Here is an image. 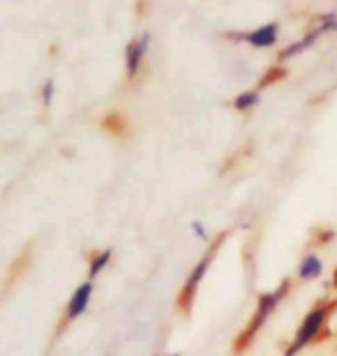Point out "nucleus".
<instances>
[{"label": "nucleus", "instance_id": "f257e3e1", "mask_svg": "<svg viewBox=\"0 0 337 356\" xmlns=\"http://www.w3.org/2000/svg\"><path fill=\"white\" fill-rule=\"evenodd\" d=\"M289 287H291V280H282V284L270 291H263V294H259V298H256V308L252 312V317L247 319V326L243 329L238 336H236L233 340V354H243L247 350L249 345L254 343V338L259 336L263 324L268 322L270 315L279 308V303L284 301V296L289 294Z\"/></svg>", "mask_w": 337, "mask_h": 356}, {"label": "nucleus", "instance_id": "f03ea898", "mask_svg": "<svg viewBox=\"0 0 337 356\" xmlns=\"http://www.w3.org/2000/svg\"><path fill=\"white\" fill-rule=\"evenodd\" d=\"M333 308H335V303H319V305H314L312 310H307V315L303 317V322L298 326L296 336H293L291 343L286 345L282 356H296L303 352L307 345H312L314 340H319L321 331L326 329Z\"/></svg>", "mask_w": 337, "mask_h": 356}, {"label": "nucleus", "instance_id": "7ed1b4c3", "mask_svg": "<svg viewBox=\"0 0 337 356\" xmlns=\"http://www.w3.org/2000/svg\"><path fill=\"white\" fill-rule=\"evenodd\" d=\"M213 257H215V252H208L206 257L199 259L195 264V268L190 270L188 280H185L183 289H181V296H178V305H181L183 310H190V305L195 303L197 291H199V287H202L204 277L208 275V268H211V264H213Z\"/></svg>", "mask_w": 337, "mask_h": 356}, {"label": "nucleus", "instance_id": "20e7f679", "mask_svg": "<svg viewBox=\"0 0 337 356\" xmlns=\"http://www.w3.org/2000/svg\"><path fill=\"white\" fill-rule=\"evenodd\" d=\"M92 291H95V280H85L72 291L69 301L65 305V324H72L74 319H79L85 310H88Z\"/></svg>", "mask_w": 337, "mask_h": 356}, {"label": "nucleus", "instance_id": "39448f33", "mask_svg": "<svg viewBox=\"0 0 337 356\" xmlns=\"http://www.w3.org/2000/svg\"><path fill=\"white\" fill-rule=\"evenodd\" d=\"M296 275L300 277L303 282H312V280H319L324 275V261L317 252H307L303 254V259L298 261V270Z\"/></svg>", "mask_w": 337, "mask_h": 356}, {"label": "nucleus", "instance_id": "423d86ee", "mask_svg": "<svg viewBox=\"0 0 337 356\" xmlns=\"http://www.w3.org/2000/svg\"><path fill=\"white\" fill-rule=\"evenodd\" d=\"M148 44H150L148 35H143L139 42H130V44H127L125 56H127V76H130V79H134L136 72H139L141 60H143V54H146Z\"/></svg>", "mask_w": 337, "mask_h": 356}, {"label": "nucleus", "instance_id": "0eeeda50", "mask_svg": "<svg viewBox=\"0 0 337 356\" xmlns=\"http://www.w3.org/2000/svg\"><path fill=\"white\" fill-rule=\"evenodd\" d=\"M243 40L249 42L252 47H259V49L272 47V44L277 42V26H275V24H268V26L259 28V31H254V33L245 35Z\"/></svg>", "mask_w": 337, "mask_h": 356}, {"label": "nucleus", "instance_id": "6e6552de", "mask_svg": "<svg viewBox=\"0 0 337 356\" xmlns=\"http://www.w3.org/2000/svg\"><path fill=\"white\" fill-rule=\"evenodd\" d=\"M111 257H113L111 248H106V250H99V252L92 254L90 261H88V280H95V277L111 264Z\"/></svg>", "mask_w": 337, "mask_h": 356}, {"label": "nucleus", "instance_id": "1a4fd4ad", "mask_svg": "<svg viewBox=\"0 0 337 356\" xmlns=\"http://www.w3.org/2000/svg\"><path fill=\"white\" fill-rule=\"evenodd\" d=\"M319 33H321V31H314V33H310V35H305V38L300 40V42H293V44H289L282 54H279V60H289V58H293V56L303 54L305 49H310V47L314 44V42H317Z\"/></svg>", "mask_w": 337, "mask_h": 356}, {"label": "nucleus", "instance_id": "9d476101", "mask_svg": "<svg viewBox=\"0 0 337 356\" xmlns=\"http://www.w3.org/2000/svg\"><path fill=\"white\" fill-rule=\"evenodd\" d=\"M259 92L256 90H247V92H240L238 97L233 99V106L238 111H249V109H254L256 104H259Z\"/></svg>", "mask_w": 337, "mask_h": 356}, {"label": "nucleus", "instance_id": "9b49d317", "mask_svg": "<svg viewBox=\"0 0 337 356\" xmlns=\"http://www.w3.org/2000/svg\"><path fill=\"white\" fill-rule=\"evenodd\" d=\"M190 232L195 234L197 241H202V243H208L211 241V234H208V227L202 222V220H195V222L190 225Z\"/></svg>", "mask_w": 337, "mask_h": 356}, {"label": "nucleus", "instance_id": "f8f14e48", "mask_svg": "<svg viewBox=\"0 0 337 356\" xmlns=\"http://www.w3.org/2000/svg\"><path fill=\"white\" fill-rule=\"evenodd\" d=\"M284 74H286V72H284V67H277V65H275V67H270L268 72H266V76H263V79L259 81V88H263V86H270L272 81H279Z\"/></svg>", "mask_w": 337, "mask_h": 356}, {"label": "nucleus", "instance_id": "ddd939ff", "mask_svg": "<svg viewBox=\"0 0 337 356\" xmlns=\"http://www.w3.org/2000/svg\"><path fill=\"white\" fill-rule=\"evenodd\" d=\"M42 99H44L47 106L51 104V99H54V81L51 79L44 83V88H42Z\"/></svg>", "mask_w": 337, "mask_h": 356}, {"label": "nucleus", "instance_id": "4468645a", "mask_svg": "<svg viewBox=\"0 0 337 356\" xmlns=\"http://www.w3.org/2000/svg\"><path fill=\"white\" fill-rule=\"evenodd\" d=\"M333 287L337 289V268L333 270Z\"/></svg>", "mask_w": 337, "mask_h": 356}, {"label": "nucleus", "instance_id": "2eb2a0df", "mask_svg": "<svg viewBox=\"0 0 337 356\" xmlns=\"http://www.w3.org/2000/svg\"><path fill=\"white\" fill-rule=\"evenodd\" d=\"M164 356H181V354H164Z\"/></svg>", "mask_w": 337, "mask_h": 356}]
</instances>
